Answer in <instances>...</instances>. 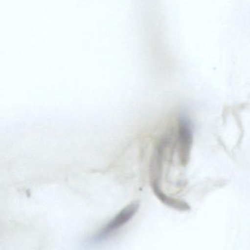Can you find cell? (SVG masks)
I'll list each match as a JSON object with an SVG mask.
<instances>
[{"mask_svg":"<svg viewBox=\"0 0 250 250\" xmlns=\"http://www.w3.org/2000/svg\"><path fill=\"white\" fill-rule=\"evenodd\" d=\"M192 129L190 121L186 117H181L179 125V152L182 164L189 161L192 144Z\"/></svg>","mask_w":250,"mask_h":250,"instance_id":"6da1fadb","label":"cell"},{"mask_svg":"<svg viewBox=\"0 0 250 250\" xmlns=\"http://www.w3.org/2000/svg\"><path fill=\"white\" fill-rule=\"evenodd\" d=\"M138 204L133 203L131 205L128 206L126 208L123 209L120 214H117L112 221H110L105 227L103 228L101 232L98 233L96 236V240L101 241L105 239L107 236L112 234V233L115 231L117 229H120L123 225L127 223L133 217L134 214L137 211Z\"/></svg>","mask_w":250,"mask_h":250,"instance_id":"7a4b0ae2","label":"cell"}]
</instances>
